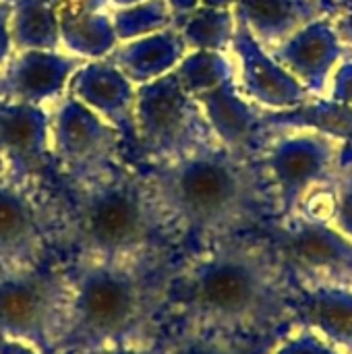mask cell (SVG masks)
Instances as JSON below:
<instances>
[{
    "mask_svg": "<svg viewBox=\"0 0 352 354\" xmlns=\"http://www.w3.org/2000/svg\"><path fill=\"white\" fill-rule=\"evenodd\" d=\"M290 280L266 234L203 245L168 280L183 326L243 336H278L293 326Z\"/></svg>",
    "mask_w": 352,
    "mask_h": 354,
    "instance_id": "cell-1",
    "label": "cell"
},
{
    "mask_svg": "<svg viewBox=\"0 0 352 354\" xmlns=\"http://www.w3.org/2000/svg\"><path fill=\"white\" fill-rule=\"evenodd\" d=\"M143 178L166 230L203 245L259 232L278 214L259 156H239L220 143L149 164Z\"/></svg>",
    "mask_w": 352,
    "mask_h": 354,
    "instance_id": "cell-2",
    "label": "cell"
},
{
    "mask_svg": "<svg viewBox=\"0 0 352 354\" xmlns=\"http://www.w3.org/2000/svg\"><path fill=\"white\" fill-rule=\"evenodd\" d=\"M145 263L79 261L68 274V307L56 354H100L149 342V326L168 303V282L149 276Z\"/></svg>",
    "mask_w": 352,
    "mask_h": 354,
    "instance_id": "cell-3",
    "label": "cell"
},
{
    "mask_svg": "<svg viewBox=\"0 0 352 354\" xmlns=\"http://www.w3.org/2000/svg\"><path fill=\"white\" fill-rule=\"evenodd\" d=\"M66 232L81 259H147L160 232L166 230L147 183L112 166L91 178L73 183Z\"/></svg>",
    "mask_w": 352,
    "mask_h": 354,
    "instance_id": "cell-4",
    "label": "cell"
},
{
    "mask_svg": "<svg viewBox=\"0 0 352 354\" xmlns=\"http://www.w3.org/2000/svg\"><path fill=\"white\" fill-rule=\"evenodd\" d=\"M135 139L149 164L170 162L193 151L218 145L205 114L174 73L137 85Z\"/></svg>",
    "mask_w": 352,
    "mask_h": 354,
    "instance_id": "cell-5",
    "label": "cell"
},
{
    "mask_svg": "<svg viewBox=\"0 0 352 354\" xmlns=\"http://www.w3.org/2000/svg\"><path fill=\"white\" fill-rule=\"evenodd\" d=\"M71 280L39 266L0 270V336L56 354L62 336Z\"/></svg>",
    "mask_w": 352,
    "mask_h": 354,
    "instance_id": "cell-6",
    "label": "cell"
},
{
    "mask_svg": "<svg viewBox=\"0 0 352 354\" xmlns=\"http://www.w3.org/2000/svg\"><path fill=\"white\" fill-rule=\"evenodd\" d=\"M340 147L342 141L309 129L268 131L259 160L274 189L276 220L295 216L311 191L334 180Z\"/></svg>",
    "mask_w": 352,
    "mask_h": 354,
    "instance_id": "cell-7",
    "label": "cell"
},
{
    "mask_svg": "<svg viewBox=\"0 0 352 354\" xmlns=\"http://www.w3.org/2000/svg\"><path fill=\"white\" fill-rule=\"evenodd\" d=\"M261 232L293 284L352 288V239L330 222L295 214L286 220H272Z\"/></svg>",
    "mask_w": 352,
    "mask_h": 354,
    "instance_id": "cell-8",
    "label": "cell"
},
{
    "mask_svg": "<svg viewBox=\"0 0 352 354\" xmlns=\"http://www.w3.org/2000/svg\"><path fill=\"white\" fill-rule=\"evenodd\" d=\"M120 133L71 93L58 97L50 110L52 162L79 183L118 164Z\"/></svg>",
    "mask_w": 352,
    "mask_h": 354,
    "instance_id": "cell-9",
    "label": "cell"
},
{
    "mask_svg": "<svg viewBox=\"0 0 352 354\" xmlns=\"http://www.w3.org/2000/svg\"><path fill=\"white\" fill-rule=\"evenodd\" d=\"M50 222L35 187L0 172V270L39 266Z\"/></svg>",
    "mask_w": 352,
    "mask_h": 354,
    "instance_id": "cell-10",
    "label": "cell"
},
{
    "mask_svg": "<svg viewBox=\"0 0 352 354\" xmlns=\"http://www.w3.org/2000/svg\"><path fill=\"white\" fill-rule=\"evenodd\" d=\"M50 162V110L0 102V172L35 187Z\"/></svg>",
    "mask_w": 352,
    "mask_h": 354,
    "instance_id": "cell-11",
    "label": "cell"
},
{
    "mask_svg": "<svg viewBox=\"0 0 352 354\" xmlns=\"http://www.w3.org/2000/svg\"><path fill=\"white\" fill-rule=\"evenodd\" d=\"M228 52H232L237 64V85L241 93L259 108L284 110L313 100V95L257 44L241 21H237Z\"/></svg>",
    "mask_w": 352,
    "mask_h": 354,
    "instance_id": "cell-12",
    "label": "cell"
},
{
    "mask_svg": "<svg viewBox=\"0 0 352 354\" xmlns=\"http://www.w3.org/2000/svg\"><path fill=\"white\" fill-rule=\"evenodd\" d=\"M83 62L62 50H15L0 68V102L54 104Z\"/></svg>",
    "mask_w": 352,
    "mask_h": 354,
    "instance_id": "cell-13",
    "label": "cell"
},
{
    "mask_svg": "<svg viewBox=\"0 0 352 354\" xmlns=\"http://www.w3.org/2000/svg\"><path fill=\"white\" fill-rule=\"evenodd\" d=\"M270 54L313 97H326L336 66L351 56L334 31L332 17L309 23Z\"/></svg>",
    "mask_w": 352,
    "mask_h": 354,
    "instance_id": "cell-14",
    "label": "cell"
},
{
    "mask_svg": "<svg viewBox=\"0 0 352 354\" xmlns=\"http://www.w3.org/2000/svg\"><path fill=\"white\" fill-rule=\"evenodd\" d=\"M66 93L108 120L124 139H135L137 85L110 60H85L71 77Z\"/></svg>",
    "mask_w": 352,
    "mask_h": 354,
    "instance_id": "cell-15",
    "label": "cell"
},
{
    "mask_svg": "<svg viewBox=\"0 0 352 354\" xmlns=\"http://www.w3.org/2000/svg\"><path fill=\"white\" fill-rule=\"evenodd\" d=\"M197 102L222 147L247 158L261 153L268 141V131L261 122L263 108L241 93L237 79L197 95Z\"/></svg>",
    "mask_w": 352,
    "mask_h": 354,
    "instance_id": "cell-16",
    "label": "cell"
},
{
    "mask_svg": "<svg viewBox=\"0 0 352 354\" xmlns=\"http://www.w3.org/2000/svg\"><path fill=\"white\" fill-rule=\"evenodd\" d=\"M290 319L293 326L307 328L352 354V288L334 284H293Z\"/></svg>",
    "mask_w": 352,
    "mask_h": 354,
    "instance_id": "cell-17",
    "label": "cell"
},
{
    "mask_svg": "<svg viewBox=\"0 0 352 354\" xmlns=\"http://www.w3.org/2000/svg\"><path fill=\"white\" fill-rule=\"evenodd\" d=\"M232 12L268 52L309 23L332 17L328 0H237Z\"/></svg>",
    "mask_w": 352,
    "mask_h": 354,
    "instance_id": "cell-18",
    "label": "cell"
},
{
    "mask_svg": "<svg viewBox=\"0 0 352 354\" xmlns=\"http://www.w3.org/2000/svg\"><path fill=\"white\" fill-rule=\"evenodd\" d=\"M187 52L180 33L168 27L158 33L120 41L108 58L135 85H145L172 73Z\"/></svg>",
    "mask_w": 352,
    "mask_h": 354,
    "instance_id": "cell-19",
    "label": "cell"
},
{
    "mask_svg": "<svg viewBox=\"0 0 352 354\" xmlns=\"http://www.w3.org/2000/svg\"><path fill=\"white\" fill-rule=\"evenodd\" d=\"M261 122L266 131L309 129L342 143L352 139V106L332 102L330 97H313L284 110H261Z\"/></svg>",
    "mask_w": 352,
    "mask_h": 354,
    "instance_id": "cell-20",
    "label": "cell"
},
{
    "mask_svg": "<svg viewBox=\"0 0 352 354\" xmlns=\"http://www.w3.org/2000/svg\"><path fill=\"white\" fill-rule=\"evenodd\" d=\"M62 50L81 60L108 58L118 46V37L108 10H73L58 4Z\"/></svg>",
    "mask_w": 352,
    "mask_h": 354,
    "instance_id": "cell-21",
    "label": "cell"
},
{
    "mask_svg": "<svg viewBox=\"0 0 352 354\" xmlns=\"http://www.w3.org/2000/svg\"><path fill=\"white\" fill-rule=\"evenodd\" d=\"M15 50H62L58 0H10Z\"/></svg>",
    "mask_w": 352,
    "mask_h": 354,
    "instance_id": "cell-22",
    "label": "cell"
},
{
    "mask_svg": "<svg viewBox=\"0 0 352 354\" xmlns=\"http://www.w3.org/2000/svg\"><path fill=\"white\" fill-rule=\"evenodd\" d=\"M274 340L276 336L257 338L180 326V330L158 348V354H268Z\"/></svg>",
    "mask_w": 352,
    "mask_h": 354,
    "instance_id": "cell-23",
    "label": "cell"
},
{
    "mask_svg": "<svg viewBox=\"0 0 352 354\" xmlns=\"http://www.w3.org/2000/svg\"><path fill=\"white\" fill-rule=\"evenodd\" d=\"M172 27L180 33L187 50L228 52L237 29L232 10L199 6L193 12L174 19Z\"/></svg>",
    "mask_w": 352,
    "mask_h": 354,
    "instance_id": "cell-24",
    "label": "cell"
},
{
    "mask_svg": "<svg viewBox=\"0 0 352 354\" xmlns=\"http://www.w3.org/2000/svg\"><path fill=\"white\" fill-rule=\"evenodd\" d=\"M187 93L193 97L237 79V64L228 52L189 50L172 71Z\"/></svg>",
    "mask_w": 352,
    "mask_h": 354,
    "instance_id": "cell-25",
    "label": "cell"
},
{
    "mask_svg": "<svg viewBox=\"0 0 352 354\" xmlns=\"http://www.w3.org/2000/svg\"><path fill=\"white\" fill-rule=\"evenodd\" d=\"M110 17L118 44L164 31L174 23L166 0H141L129 6H118L110 12Z\"/></svg>",
    "mask_w": 352,
    "mask_h": 354,
    "instance_id": "cell-26",
    "label": "cell"
},
{
    "mask_svg": "<svg viewBox=\"0 0 352 354\" xmlns=\"http://www.w3.org/2000/svg\"><path fill=\"white\" fill-rule=\"evenodd\" d=\"M268 354H344L315 332L299 326L286 328L282 334L276 336Z\"/></svg>",
    "mask_w": 352,
    "mask_h": 354,
    "instance_id": "cell-27",
    "label": "cell"
},
{
    "mask_svg": "<svg viewBox=\"0 0 352 354\" xmlns=\"http://www.w3.org/2000/svg\"><path fill=\"white\" fill-rule=\"evenodd\" d=\"M332 187L336 203L330 224L338 228L344 236L352 239V164L338 168Z\"/></svg>",
    "mask_w": 352,
    "mask_h": 354,
    "instance_id": "cell-28",
    "label": "cell"
},
{
    "mask_svg": "<svg viewBox=\"0 0 352 354\" xmlns=\"http://www.w3.org/2000/svg\"><path fill=\"white\" fill-rule=\"evenodd\" d=\"M330 100L352 106V58H344L330 81Z\"/></svg>",
    "mask_w": 352,
    "mask_h": 354,
    "instance_id": "cell-29",
    "label": "cell"
},
{
    "mask_svg": "<svg viewBox=\"0 0 352 354\" xmlns=\"http://www.w3.org/2000/svg\"><path fill=\"white\" fill-rule=\"evenodd\" d=\"M12 35H10V0H0V68L12 56Z\"/></svg>",
    "mask_w": 352,
    "mask_h": 354,
    "instance_id": "cell-30",
    "label": "cell"
},
{
    "mask_svg": "<svg viewBox=\"0 0 352 354\" xmlns=\"http://www.w3.org/2000/svg\"><path fill=\"white\" fill-rule=\"evenodd\" d=\"M332 25H334L338 39L349 48V54H351L349 58H352V10L351 12H342V15H334Z\"/></svg>",
    "mask_w": 352,
    "mask_h": 354,
    "instance_id": "cell-31",
    "label": "cell"
},
{
    "mask_svg": "<svg viewBox=\"0 0 352 354\" xmlns=\"http://www.w3.org/2000/svg\"><path fill=\"white\" fill-rule=\"evenodd\" d=\"M0 354H46L41 353L39 348L27 344V342H21V340H15V338H6V336H0Z\"/></svg>",
    "mask_w": 352,
    "mask_h": 354,
    "instance_id": "cell-32",
    "label": "cell"
},
{
    "mask_svg": "<svg viewBox=\"0 0 352 354\" xmlns=\"http://www.w3.org/2000/svg\"><path fill=\"white\" fill-rule=\"evenodd\" d=\"M60 6L73 8V10H89V12H100L108 10L110 0H58Z\"/></svg>",
    "mask_w": 352,
    "mask_h": 354,
    "instance_id": "cell-33",
    "label": "cell"
},
{
    "mask_svg": "<svg viewBox=\"0 0 352 354\" xmlns=\"http://www.w3.org/2000/svg\"><path fill=\"white\" fill-rule=\"evenodd\" d=\"M100 354H158V346L143 342V344H124V346H116L112 351Z\"/></svg>",
    "mask_w": 352,
    "mask_h": 354,
    "instance_id": "cell-34",
    "label": "cell"
},
{
    "mask_svg": "<svg viewBox=\"0 0 352 354\" xmlns=\"http://www.w3.org/2000/svg\"><path fill=\"white\" fill-rule=\"evenodd\" d=\"M170 10H172V17L178 19V17H185L189 12H193L195 8H199V0H166Z\"/></svg>",
    "mask_w": 352,
    "mask_h": 354,
    "instance_id": "cell-35",
    "label": "cell"
},
{
    "mask_svg": "<svg viewBox=\"0 0 352 354\" xmlns=\"http://www.w3.org/2000/svg\"><path fill=\"white\" fill-rule=\"evenodd\" d=\"M237 0H199V6L205 8H222V10H232Z\"/></svg>",
    "mask_w": 352,
    "mask_h": 354,
    "instance_id": "cell-36",
    "label": "cell"
},
{
    "mask_svg": "<svg viewBox=\"0 0 352 354\" xmlns=\"http://www.w3.org/2000/svg\"><path fill=\"white\" fill-rule=\"evenodd\" d=\"M330 8H332V17L334 15H342V12H351L352 0H328Z\"/></svg>",
    "mask_w": 352,
    "mask_h": 354,
    "instance_id": "cell-37",
    "label": "cell"
},
{
    "mask_svg": "<svg viewBox=\"0 0 352 354\" xmlns=\"http://www.w3.org/2000/svg\"><path fill=\"white\" fill-rule=\"evenodd\" d=\"M340 166H351L352 164V139L351 141H344L342 147H340Z\"/></svg>",
    "mask_w": 352,
    "mask_h": 354,
    "instance_id": "cell-38",
    "label": "cell"
},
{
    "mask_svg": "<svg viewBox=\"0 0 352 354\" xmlns=\"http://www.w3.org/2000/svg\"><path fill=\"white\" fill-rule=\"evenodd\" d=\"M135 2H141V0H110V4H112L114 8H118V6H129V4H135Z\"/></svg>",
    "mask_w": 352,
    "mask_h": 354,
    "instance_id": "cell-39",
    "label": "cell"
}]
</instances>
